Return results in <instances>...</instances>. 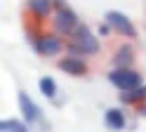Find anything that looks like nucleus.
Returning <instances> with one entry per match:
<instances>
[{
	"label": "nucleus",
	"mask_w": 146,
	"mask_h": 132,
	"mask_svg": "<svg viewBox=\"0 0 146 132\" xmlns=\"http://www.w3.org/2000/svg\"><path fill=\"white\" fill-rule=\"evenodd\" d=\"M118 101H120V106H139L141 101H146V85H139V87L134 90H127V92H120L118 94Z\"/></svg>",
	"instance_id": "11"
},
{
	"label": "nucleus",
	"mask_w": 146,
	"mask_h": 132,
	"mask_svg": "<svg viewBox=\"0 0 146 132\" xmlns=\"http://www.w3.org/2000/svg\"><path fill=\"white\" fill-rule=\"evenodd\" d=\"M24 31H26V43L42 59H54V57L59 59L61 54H66V38L59 35L57 31H52L50 26H42V24L26 19Z\"/></svg>",
	"instance_id": "1"
},
{
	"label": "nucleus",
	"mask_w": 146,
	"mask_h": 132,
	"mask_svg": "<svg viewBox=\"0 0 146 132\" xmlns=\"http://www.w3.org/2000/svg\"><path fill=\"white\" fill-rule=\"evenodd\" d=\"M106 80L111 83L118 92H127V90H134V87H139V85H144L141 73L137 71L134 66H113V69H108Z\"/></svg>",
	"instance_id": "4"
},
{
	"label": "nucleus",
	"mask_w": 146,
	"mask_h": 132,
	"mask_svg": "<svg viewBox=\"0 0 146 132\" xmlns=\"http://www.w3.org/2000/svg\"><path fill=\"white\" fill-rule=\"evenodd\" d=\"M111 33H113V28H111V24H108V21H102V24L97 26V35H99V38H108Z\"/></svg>",
	"instance_id": "14"
},
{
	"label": "nucleus",
	"mask_w": 146,
	"mask_h": 132,
	"mask_svg": "<svg viewBox=\"0 0 146 132\" xmlns=\"http://www.w3.org/2000/svg\"><path fill=\"white\" fill-rule=\"evenodd\" d=\"M17 106H19L21 118L29 123L33 130H38V132H50V123H47V118H45L42 109L35 104V99L31 97L29 92H24V90L17 92Z\"/></svg>",
	"instance_id": "3"
},
{
	"label": "nucleus",
	"mask_w": 146,
	"mask_h": 132,
	"mask_svg": "<svg viewBox=\"0 0 146 132\" xmlns=\"http://www.w3.org/2000/svg\"><path fill=\"white\" fill-rule=\"evenodd\" d=\"M57 69L61 73L71 75V78H85L90 73V64H87V57H78V54H61L57 59Z\"/></svg>",
	"instance_id": "8"
},
{
	"label": "nucleus",
	"mask_w": 146,
	"mask_h": 132,
	"mask_svg": "<svg viewBox=\"0 0 146 132\" xmlns=\"http://www.w3.org/2000/svg\"><path fill=\"white\" fill-rule=\"evenodd\" d=\"M104 125L106 130H111V132H123L130 123H127V113L123 106H108L104 111Z\"/></svg>",
	"instance_id": "9"
},
{
	"label": "nucleus",
	"mask_w": 146,
	"mask_h": 132,
	"mask_svg": "<svg viewBox=\"0 0 146 132\" xmlns=\"http://www.w3.org/2000/svg\"><path fill=\"white\" fill-rule=\"evenodd\" d=\"M104 21L111 24L113 33L125 38V40H137V38H139V31H137L134 21L125 12H120V9H108V12L104 14Z\"/></svg>",
	"instance_id": "6"
},
{
	"label": "nucleus",
	"mask_w": 146,
	"mask_h": 132,
	"mask_svg": "<svg viewBox=\"0 0 146 132\" xmlns=\"http://www.w3.org/2000/svg\"><path fill=\"white\" fill-rule=\"evenodd\" d=\"M24 14L29 21L35 24H50V19L54 14V0H26L24 3Z\"/></svg>",
	"instance_id": "7"
},
{
	"label": "nucleus",
	"mask_w": 146,
	"mask_h": 132,
	"mask_svg": "<svg viewBox=\"0 0 146 132\" xmlns=\"http://www.w3.org/2000/svg\"><path fill=\"white\" fill-rule=\"evenodd\" d=\"M68 5V0H54V9H61V7H66Z\"/></svg>",
	"instance_id": "16"
},
{
	"label": "nucleus",
	"mask_w": 146,
	"mask_h": 132,
	"mask_svg": "<svg viewBox=\"0 0 146 132\" xmlns=\"http://www.w3.org/2000/svg\"><path fill=\"white\" fill-rule=\"evenodd\" d=\"M0 132H33V127L24 118H3Z\"/></svg>",
	"instance_id": "13"
},
{
	"label": "nucleus",
	"mask_w": 146,
	"mask_h": 132,
	"mask_svg": "<svg viewBox=\"0 0 146 132\" xmlns=\"http://www.w3.org/2000/svg\"><path fill=\"white\" fill-rule=\"evenodd\" d=\"M134 40H125L120 43L113 50V57H111V61L113 66H134V59H137V50H134Z\"/></svg>",
	"instance_id": "10"
},
{
	"label": "nucleus",
	"mask_w": 146,
	"mask_h": 132,
	"mask_svg": "<svg viewBox=\"0 0 146 132\" xmlns=\"http://www.w3.org/2000/svg\"><path fill=\"white\" fill-rule=\"evenodd\" d=\"M66 52L78 57H97L102 52V38H99L87 24H80L76 31L66 38Z\"/></svg>",
	"instance_id": "2"
},
{
	"label": "nucleus",
	"mask_w": 146,
	"mask_h": 132,
	"mask_svg": "<svg viewBox=\"0 0 146 132\" xmlns=\"http://www.w3.org/2000/svg\"><path fill=\"white\" fill-rule=\"evenodd\" d=\"M134 113H137V118H146V101H141L139 106H134Z\"/></svg>",
	"instance_id": "15"
},
{
	"label": "nucleus",
	"mask_w": 146,
	"mask_h": 132,
	"mask_svg": "<svg viewBox=\"0 0 146 132\" xmlns=\"http://www.w3.org/2000/svg\"><path fill=\"white\" fill-rule=\"evenodd\" d=\"M38 90H40L42 97L50 99V101H54L59 97V85H57V80H54L52 75H42V78L38 80Z\"/></svg>",
	"instance_id": "12"
},
{
	"label": "nucleus",
	"mask_w": 146,
	"mask_h": 132,
	"mask_svg": "<svg viewBox=\"0 0 146 132\" xmlns=\"http://www.w3.org/2000/svg\"><path fill=\"white\" fill-rule=\"evenodd\" d=\"M80 24H83V21H80L78 12H76L71 5H66V7H61V9H54V14H52V19H50L47 26L52 28V31H57L59 35L68 38Z\"/></svg>",
	"instance_id": "5"
}]
</instances>
